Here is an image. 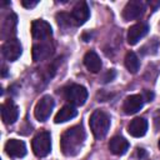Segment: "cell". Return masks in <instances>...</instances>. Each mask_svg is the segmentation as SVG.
Segmentation results:
<instances>
[{"label": "cell", "instance_id": "1", "mask_svg": "<svg viewBox=\"0 0 160 160\" xmlns=\"http://www.w3.org/2000/svg\"><path fill=\"white\" fill-rule=\"evenodd\" d=\"M85 142V130L81 125H75L65 130L60 139V148L65 156L78 155Z\"/></svg>", "mask_w": 160, "mask_h": 160}, {"label": "cell", "instance_id": "2", "mask_svg": "<svg viewBox=\"0 0 160 160\" xmlns=\"http://www.w3.org/2000/svg\"><path fill=\"white\" fill-rule=\"evenodd\" d=\"M90 130L96 139H102L110 128V116L104 110H95L89 120Z\"/></svg>", "mask_w": 160, "mask_h": 160}, {"label": "cell", "instance_id": "3", "mask_svg": "<svg viewBox=\"0 0 160 160\" xmlns=\"http://www.w3.org/2000/svg\"><path fill=\"white\" fill-rule=\"evenodd\" d=\"M64 98L71 105H84L88 100V90L79 84H71L64 89Z\"/></svg>", "mask_w": 160, "mask_h": 160}, {"label": "cell", "instance_id": "4", "mask_svg": "<svg viewBox=\"0 0 160 160\" xmlns=\"http://www.w3.org/2000/svg\"><path fill=\"white\" fill-rule=\"evenodd\" d=\"M31 148L32 151L36 156L44 158L51 151V136L50 132L48 131H40L38 132L32 141H31Z\"/></svg>", "mask_w": 160, "mask_h": 160}, {"label": "cell", "instance_id": "5", "mask_svg": "<svg viewBox=\"0 0 160 160\" xmlns=\"http://www.w3.org/2000/svg\"><path fill=\"white\" fill-rule=\"evenodd\" d=\"M54 105H55L54 99L50 95H44L38 101V104L35 105V109H34V115H35L36 120H39V121L48 120L54 109Z\"/></svg>", "mask_w": 160, "mask_h": 160}, {"label": "cell", "instance_id": "6", "mask_svg": "<svg viewBox=\"0 0 160 160\" xmlns=\"http://www.w3.org/2000/svg\"><path fill=\"white\" fill-rule=\"evenodd\" d=\"M145 12V4L140 0H130L122 9V18L125 21L135 20Z\"/></svg>", "mask_w": 160, "mask_h": 160}, {"label": "cell", "instance_id": "7", "mask_svg": "<svg viewBox=\"0 0 160 160\" xmlns=\"http://www.w3.org/2000/svg\"><path fill=\"white\" fill-rule=\"evenodd\" d=\"M31 35L34 39L40 41L49 40L52 35V29L50 24L46 22L45 20H35L31 24Z\"/></svg>", "mask_w": 160, "mask_h": 160}, {"label": "cell", "instance_id": "8", "mask_svg": "<svg viewBox=\"0 0 160 160\" xmlns=\"http://www.w3.org/2000/svg\"><path fill=\"white\" fill-rule=\"evenodd\" d=\"M22 52L21 44L18 39H8L2 45V55L9 61H15Z\"/></svg>", "mask_w": 160, "mask_h": 160}, {"label": "cell", "instance_id": "9", "mask_svg": "<svg viewBox=\"0 0 160 160\" xmlns=\"http://www.w3.org/2000/svg\"><path fill=\"white\" fill-rule=\"evenodd\" d=\"M149 31V25L146 22H136L132 26L129 28L128 30V42L130 45H135L138 44Z\"/></svg>", "mask_w": 160, "mask_h": 160}, {"label": "cell", "instance_id": "10", "mask_svg": "<svg viewBox=\"0 0 160 160\" xmlns=\"http://www.w3.org/2000/svg\"><path fill=\"white\" fill-rule=\"evenodd\" d=\"M71 19H72V22L74 25H82L86 22V20L89 19L90 16V10H89V6L85 1H79L76 2V5L72 8V11H71Z\"/></svg>", "mask_w": 160, "mask_h": 160}, {"label": "cell", "instance_id": "11", "mask_svg": "<svg viewBox=\"0 0 160 160\" xmlns=\"http://www.w3.org/2000/svg\"><path fill=\"white\" fill-rule=\"evenodd\" d=\"M5 152L14 159H20L26 155V145L18 139H10L5 144Z\"/></svg>", "mask_w": 160, "mask_h": 160}, {"label": "cell", "instance_id": "12", "mask_svg": "<svg viewBox=\"0 0 160 160\" xmlns=\"http://www.w3.org/2000/svg\"><path fill=\"white\" fill-rule=\"evenodd\" d=\"M54 51V45L50 42V40H44L32 46V60L40 61L48 59Z\"/></svg>", "mask_w": 160, "mask_h": 160}, {"label": "cell", "instance_id": "13", "mask_svg": "<svg viewBox=\"0 0 160 160\" xmlns=\"http://www.w3.org/2000/svg\"><path fill=\"white\" fill-rule=\"evenodd\" d=\"M144 99L140 94H135V95H130L124 100L122 104V110L125 114L128 115H132L136 114L138 111H140L144 106Z\"/></svg>", "mask_w": 160, "mask_h": 160}, {"label": "cell", "instance_id": "14", "mask_svg": "<svg viewBox=\"0 0 160 160\" xmlns=\"http://www.w3.org/2000/svg\"><path fill=\"white\" fill-rule=\"evenodd\" d=\"M1 118L5 124H14L19 118V108L12 100H6L1 105Z\"/></svg>", "mask_w": 160, "mask_h": 160}, {"label": "cell", "instance_id": "15", "mask_svg": "<svg viewBox=\"0 0 160 160\" xmlns=\"http://www.w3.org/2000/svg\"><path fill=\"white\" fill-rule=\"evenodd\" d=\"M148 120L144 118H135L130 121L129 126H128V131L131 136L134 138H141L146 134L148 131Z\"/></svg>", "mask_w": 160, "mask_h": 160}, {"label": "cell", "instance_id": "16", "mask_svg": "<svg viewBox=\"0 0 160 160\" xmlns=\"http://www.w3.org/2000/svg\"><path fill=\"white\" fill-rule=\"evenodd\" d=\"M129 149V141L122 136H114L109 141V150L115 155H124Z\"/></svg>", "mask_w": 160, "mask_h": 160}, {"label": "cell", "instance_id": "17", "mask_svg": "<svg viewBox=\"0 0 160 160\" xmlns=\"http://www.w3.org/2000/svg\"><path fill=\"white\" fill-rule=\"evenodd\" d=\"M84 64H85L86 69L89 71H91V72H99L101 70V65H102L101 60H100V56L92 50H90V51H88L85 54Z\"/></svg>", "mask_w": 160, "mask_h": 160}, {"label": "cell", "instance_id": "18", "mask_svg": "<svg viewBox=\"0 0 160 160\" xmlns=\"http://www.w3.org/2000/svg\"><path fill=\"white\" fill-rule=\"evenodd\" d=\"M76 115H78V110H76L72 105H65V106H62V108L58 111V114L55 115L54 121H55L56 124L66 122V121L74 119Z\"/></svg>", "mask_w": 160, "mask_h": 160}, {"label": "cell", "instance_id": "19", "mask_svg": "<svg viewBox=\"0 0 160 160\" xmlns=\"http://www.w3.org/2000/svg\"><path fill=\"white\" fill-rule=\"evenodd\" d=\"M125 66H126V69H128L131 74L138 72V70H139V68H140V61H139L138 55H136L134 51L126 52V55H125Z\"/></svg>", "mask_w": 160, "mask_h": 160}, {"label": "cell", "instance_id": "20", "mask_svg": "<svg viewBox=\"0 0 160 160\" xmlns=\"http://www.w3.org/2000/svg\"><path fill=\"white\" fill-rule=\"evenodd\" d=\"M56 21L59 24V26L61 28H69L71 26L74 22H72V19H71V15L70 14H66V12H60L56 15Z\"/></svg>", "mask_w": 160, "mask_h": 160}, {"label": "cell", "instance_id": "21", "mask_svg": "<svg viewBox=\"0 0 160 160\" xmlns=\"http://www.w3.org/2000/svg\"><path fill=\"white\" fill-rule=\"evenodd\" d=\"M158 48H159V41L156 39H151L149 42H146L141 48V52L142 54H155Z\"/></svg>", "mask_w": 160, "mask_h": 160}, {"label": "cell", "instance_id": "22", "mask_svg": "<svg viewBox=\"0 0 160 160\" xmlns=\"http://www.w3.org/2000/svg\"><path fill=\"white\" fill-rule=\"evenodd\" d=\"M15 25H16V15L15 14H11L5 20L4 31H10V29H15Z\"/></svg>", "mask_w": 160, "mask_h": 160}, {"label": "cell", "instance_id": "23", "mask_svg": "<svg viewBox=\"0 0 160 160\" xmlns=\"http://www.w3.org/2000/svg\"><path fill=\"white\" fill-rule=\"evenodd\" d=\"M115 75H116V71L115 70H108L104 75H102V82L104 84H106V82H109V81H112L114 80V78H115Z\"/></svg>", "mask_w": 160, "mask_h": 160}, {"label": "cell", "instance_id": "24", "mask_svg": "<svg viewBox=\"0 0 160 160\" xmlns=\"http://www.w3.org/2000/svg\"><path fill=\"white\" fill-rule=\"evenodd\" d=\"M141 96H142L144 101H152V99H154V94L151 91H149V90H144Z\"/></svg>", "mask_w": 160, "mask_h": 160}, {"label": "cell", "instance_id": "25", "mask_svg": "<svg viewBox=\"0 0 160 160\" xmlns=\"http://www.w3.org/2000/svg\"><path fill=\"white\" fill-rule=\"evenodd\" d=\"M38 2H39V1H36V0H34V1H30V0H21L22 6H24V8H26V9H30V8L36 6V5H38Z\"/></svg>", "mask_w": 160, "mask_h": 160}, {"label": "cell", "instance_id": "26", "mask_svg": "<svg viewBox=\"0 0 160 160\" xmlns=\"http://www.w3.org/2000/svg\"><path fill=\"white\" fill-rule=\"evenodd\" d=\"M138 156L139 158H145L146 156V152L144 149H138Z\"/></svg>", "mask_w": 160, "mask_h": 160}, {"label": "cell", "instance_id": "27", "mask_svg": "<svg viewBox=\"0 0 160 160\" xmlns=\"http://www.w3.org/2000/svg\"><path fill=\"white\" fill-rule=\"evenodd\" d=\"M159 149H160V140H159Z\"/></svg>", "mask_w": 160, "mask_h": 160}]
</instances>
